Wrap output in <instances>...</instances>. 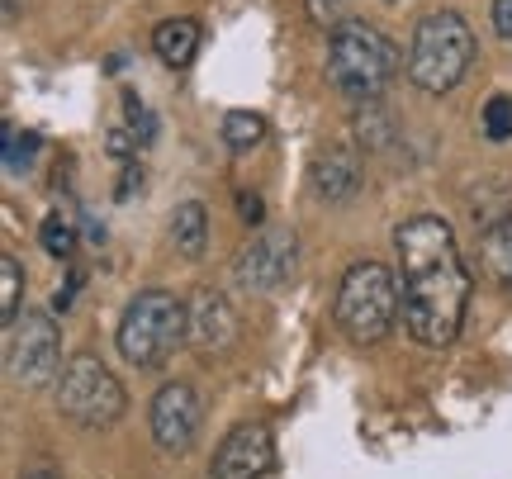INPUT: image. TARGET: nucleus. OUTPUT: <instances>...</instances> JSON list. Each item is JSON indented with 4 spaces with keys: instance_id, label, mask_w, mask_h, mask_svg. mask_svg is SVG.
I'll list each match as a JSON object with an SVG mask.
<instances>
[{
    "instance_id": "23",
    "label": "nucleus",
    "mask_w": 512,
    "mask_h": 479,
    "mask_svg": "<svg viewBox=\"0 0 512 479\" xmlns=\"http://www.w3.org/2000/svg\"><path fill=\"white\" fill-rule=\"evenodd\" d=\"M124 105H128V129L138 133V143H152V138H157V114L147 110L143 100H138V95H124Z\"/></svg>"
},
{
    "instance_id": "12",
    "label": "nucleus",
    "mask_w": 512,
    "mask_h": 479,
    "mask_svg": "<svg viewBox=\"0 0 512 479\" xmlns=\"http://www.w3.org/2000/svg\"><path fill=\"white\" fill-rule=\"evenodd\" d=\"M309 181H313V195L323 204L351 200L361 190V157H356V148H347V143L318 148L309 162Z\"/></svg>"
},
{
    "instance_id": "13",
    "label": "nucleus",
    "mask_w": 512,
    "mask_h": 479,
    "mask_svg": "<svg viewBox=\"0 0 512 479\" xmlns=\"http://www.w3.org/2000/svg\"><path fill=\"white\" fill-rule=\"evenodd\" d=\"M152 53L162 57L166 67H190L200 53V24L195 19H162L152 29Z\"/></svg>"
},
{
    "instance_id": "6",
    "label": "nucleus",
    "mask_w": 512,
    "mask_h": 479,
    "mask_svg": "<svg viewBox=\"0 0 512 479\" xmlns=\"http://www.w3.org/2000/svg\"><path fill=\"white\" fill-rule=\"evenodd\" d=\"M128 394L95 351H76L72 361L57 375V413L81 432H105L124 418Z\"/></svg>"
},
{
    "instance_id": "7",
    "label": "nucleus",
    "mask_w": 512,
    "mask_h": 479,
    "mask_svg": "<svg viewBox=\"0 0 512 479\" xmlns=\"http://www.w3.org/2000/svg\"><path fill=\"white\" fill-rule=\"evenodd\" d=\"M10 347H5V366L15 385H48L53 375H62V332H57L53 314H24L10 323Z\"/></svg>"
},
{
    "instance_id": "17",
    "label": "nucleus",
    "mask_w": 512,
    "mask_h": 479,
    "mask_svg": "<svg viewBox=\"0 0 512 479\" xmlns=\"http://www.w3.org/2000/svg\"><path fill=\"white\" fill-rule=\"evenodd\" d=\"M484 257H489V271L498 276V285L512 290V214L494 228H484Z\"/></svg>"
},
{
    "instance_id": "15",
    "label": "nucleus",
    "mask_w": 512,
    "mask_h": 479,
    "mask_svg": "<svg viewBox=\"0 0 512 479\" xmlns=\"http://www.w3.org/2000/svg\"><path fill=\"white\" fill-rule=\"evenodd\" d=\"M389 143H394V124H389V114L380 110V100H370V105H356V148L384 152Z\"/></svg>"
},
{
    "instance_id": "24",
    "label": "nucleus",
    "mask_w": 512,
    "mask_h": 479,
    "mask_svg": "<svg viewBox=\"0 0 512 479\" xmlns=\"http://www.w3.org/2000/svg\"><path fill=\"white\" fill-rule=\"evenodd\" d=\"M81 285H86V271H76V266H72L67 285H57V295H53V309H57V314H67V309H72V304H76V290H81Z\"/></svg>"
},
{
    "instance_id": "2",
    "label": "nucleus",
    "mask_w": 512,
    "mask_h": 479,
    "mask_svg": "<svg viewBox=\"0 0 512 479\" xmlns=\"http://www.w3.org/2000/svg\"><path fill=\"white\" fill-rule=\"evenodd\" d=\"M403 53L389 43L384 29L366 19H347L337 24L328 38V81L332 91L351 100V105H370L389 91V81L399 76Z\"/></svg>"
},
{
    "instance_id": "1",
    "label": "nucleus",
    "mask_w": 512,
    "mask_h": 479,
    "mask_svg": "<svg viewBox=\"0 0 512 479\" xmlns=\"http://www.w3.org/2000/svg\"><path fill=\"white\" fill-rule=\"evenodd\" d=\"M403 332L422 347H451L470 309V271L460 261L456 228L441 214H413L394 228Z\"/></svg>"
},
{
    "instance_id": "20",
    "label": "nucleus",
    "mask_w": 512,
    "mask_h": 479,
    "mask_svg": "<svg viewBox=\"0 0 512 479\" xmlns=\"http://www.w3.org/2000/svg\"><path fill=\"white\" fill-rule=\"evenodd\" d=\"M38 148H43V138H38V133L5 129V176H24V171L34 166Z\"/></svg>"
},
{
    "instance_id": "10",
    "label": "nucleus",
    "mask_w": 512,
    "mask_h": 479,
    "mask_svg": "<svg viewBox=\"0 0 512 479\" xmlns=\"http://www.w3.org/2000/svg\"><path fill=\"white\" fill-rule=\"evenodd\" d=\"M185 342L204 361L233 351V342H238V309L228 304L223 290H195L190 295V304H185Z\"/></svg>"
},
{
    "instance_id": "21",
    "label": "nucleus",
    "mask_w": 512,
    "mask_h": 479,
    "mask_svg": "<svg viewBox=\"0 0 512 479\" xmlns=\"http://www.w3.org/2000/svg\"><path fill=\"white\" fill-rule=\"evenodd\" d=\"M484 138L489 143H508L512 138V95H494L484 105Z\"/></svg>"
},
{
    "instance_id": "16",
    "label": "nucleus",
    "mask_w": 512,
    "mask_h": 479,
    "mask_svg": "<svg viewBox=\"0 0 512 479\" xmlns=\"http://www.w3.org/2000/svg\"><path fill=\"white\" fill-rule=\"evenodd\" d=\"M223 143L228 152H252L266 143V119L261 114H247V110H228L223 114Z\"/></svg>"
},
{
    "instance_id": "8",
    "label": "nucleus",
    "mask_w": 512,
    "mask_h": 479,
    "mask_svg": "<svg viewBox=\"0 0 512 479\" xmlns=\"http://www.w3.org/2000/svg\"><path fill=\"white\" fill-rule=\"evenodd\" d=\"M294 266H299V238H294V228L275 223V228H261L238 252L233 276H238V285L247 295H271V290H280L294 276Z\"/></svg>"
},
{
    "instance_id": "29",
    "label": "nucleus",
    "mask_w": 512,
    "mask_h": 479,
    "mask_svg": "<svg viewBox=\"0 0 512 479\" xmlns=\"http://www.w3.org/2000/svg\"><path fill=\"white\" fill-rule=\"evenodd\" d=\"M389 5H399V0H389Z\"/></svg>"
},
{
    "instance_id": "14",
    "label": "nucleus",
    "mask_w": 512,
    "mask_h": 479,
    "mask_svg": "<svg viewBox=\"0 0 512 479\" xmlns=\"http://www.w3.org/2000/svg\"><path fill=\"white\" fill-rule=\"evenodd\" d=\"M171 242H176V252H181L185 261H200L204 252H209V209H204L200 200H185L171 209Z\"/></svg>"
},
{
    "instance_id": "3",
    "label": "nucleus",
    "mask_w": 512,
    "mask_h": 479,
    "mask_svg": "<svg viewBox=\"0 0 512 479\" xmlns=\"http://www.w3.org/2000/svg\"><path fill=\"white\" fill-rule=\"evenodd\" d=\"M475 62V29L460 10H432L418 19L408 43V81L427 95L456 91Z\"/></svg>"
},
{
    "instance_id": "11",
    "label": "nucleus",
    "mask_w": 512,
    "mask_h": 479,
    "mask_svg": "<svg viewBox=\"0 0 512 479\" xmlns=\"http://www.w3.org/2000/svg\"><path fill=\"white\" fill-rule=\"evenodd\" d=\"M275 465V437L266 423H238L219 442L214 461H209V479H266Z\"/></svg>"
},
{
    "instance_id": "28",
    "label": "nucleus",
    "mask_w": 512,
    "mask_h": 479,
    "mask_svg": "<svg viewBox=\"0 0 512 479\" xmlns=\"http://www.w3.org/2000/svg\"><path fill=\"white\" fill-rule=\"evenodd\" d=\"M19 15V0H5V19H15Z\"/></svg>"
},
{
    "instance_id": "22",
    "label": "nucleus",
    "mask_w": 512,
    "mask_h": 479,
    "mask_svg": "<svg viewBox=\"0 0 512 479\" xmlns=\"http://www.w3.org/2000/svg\"><path fill=\"white\" fill-rule=\"evenodd\" d=\"M351 5H356V0H304V15H309V24H318V29H337V24H347Z\"/></svg>"
},
{
    "instance_id": "18",
    "label": "nucleus",
    "mask_w": 512,
    "mask_h": 479,
    "mask_svg": "<svg viewBox=\"0 0 512 479\" xmlns=\"http://www.w3.org/2000/svg\"><path fill=\"white\" fill-rule=\"evenodd\" d=\"M38 242H43V252H48V257L72 261V252H76V219H67V214H48L43 228H38Z\"/></svg>"
},
{
    "instance_id": "9",
    "label": "nucleus",
    "mask_w": 512,
    "mask_h": 479,
    "mask_svg": "<svg viewBox=\"0 0 512 479\" xmlns=\"http://www.w3.org/2000/svg\"><path fill=\"white\" fill-rule=\"evenodd\" d=\"M200 423H204V404L185 380H171V385L152 394L147 427H152V442L162 446L166 456H185L195 446V437H200Z\"/></svg>"
},
{
    "instance_id": "26",
    "label": "nucleus",
    "mask_w": 512,
    "mask_h": 479,
    "mask_svg": "<svg viewBox=\"0 0 512 479\" xmlns=\"http://www.w3.org/2000/svg\"><path fill=\"white\" fill-rule=\"evenodd\" d=\"M238 209L247 223H261V214H266V204H261V195H238Z\"/></svg>"
},
{
    "instance_id": "27",
    "label": "nucleus",
    "mask_w": 512,
    "mask_h": 479,
    "mask_svg": "<svg viewBox=\"0 0 512 479\" xmlns=\"http://www.w3.org/2000/svg\"><path fill=\"white\" fill-rule=\"evenodd\" d=\"M19 479H62V475H57L53 465H34V470H24Z\"/></svg>"
},
{
    "instance_id": "25",
    "label": "nucleus",
    "mask_w": 512,
    "mask_h": 479,
    "mask_svg": "<svg viewBox=\"0 0 512 479\" xmlns=\"http://www.w3.org/2000/svg\"><path fill=\"white\" fill-rule=\"evenodd\" d=\"M494 29L503 43H512V0H494Z\"/></svg>"
},
{
    "instance_id": "4",
    "label": "nucleus",
    "mask_w": 512,
    "mask_h": 479,
    "mask_svg": "<svg viewBox=\"0 0 512 479\" xmlns=\"http://www.w3.org/2000/svg\"><path fill=\"white\" fill-rule=\"evenodd\" d=\"M399 309H403L399 276L384 261H356V266H347V276L337 285L332 318H337V328L347 332V342L375 347L399 323Z\"/></svg>"
},
{
    "instance_id": "5",
    "label": "nucleus",
    "mask_w": 512,
    "mask_h": 479,
    "mask_svg": "<svg viewBox=\"0 0 512 479\" xmlns=\"http://www.w3.org/2000/svg\"><path fill=\"white\" fill-rule=\"evenodd\" d=\"M119 356H124L133 370H157L166 366L176 347L185 342V304L171 290H143L124 304V318H119Z\"/></svg>"
},
{
    "instance_id": "19",
    "label": "nucleus",
    "mask_w": 512,
    "mask_h": 479,
    "mask_svg": "<svg viewBox=\"0 0 512 479\" xmlns=\"http://www.w3.org/2000/svg\"><path fill=\"white\" fill-rule=\"evenodd\" d=\"M19 299H24V266L19 257H0V318H5V328L19 318Z\"/></svg>"
}]
</instances>
